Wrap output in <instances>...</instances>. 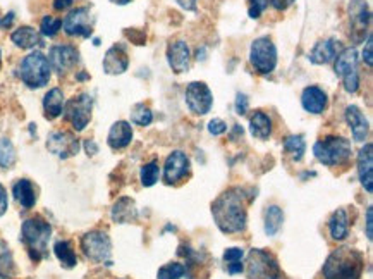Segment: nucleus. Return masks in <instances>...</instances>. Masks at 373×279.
Masks as SVG:
<instances>
[{
  "label": "nucleus",
  "mask_w": 373,
  "mask_h": 279,
  "mask_svg": "<svg viewBox=\"0 0 373 279\" xmlns=\"http://www.w3.org/2000/svg\"><path fill=\"white\" fill-rule=\"evenodd\" d=\"M211 216L222 233H241L246 228V195L241 188H229L211 204Z\"/></svg>",
  "instance_id": "nucleus-1"
},
{
  "label": "nucleus",
  "mask_w": 373,
  "mask_h": 279,
  "mask_svg": "<svg viewBox=\"0 0 373 279\" xmlns=\"http://www.w3.org/2000/svg\"><path fill=\"white\" fill-rule=\"evenodd\" d=\"M365 269V257L361 252L351 247H341L332 252L325 260V279H359Z\"/></svg>",
  "instance_id": "nucleus-2"
},
{
  "label": "nucleus",
  "mask_w": 373,
  "mask_h": 279,
  "mask_svg": "<svg viewBox=\"0 0 373 279\" xmlns=\"http://www.w3.org/2000/svg\"><path fill=\"white\" fill-rule=\"evenodd\" d=\"M52 228L42 217H31L23 223L21 236L25 241L28 254L33 262H40L43 257H47V247H49Z\"/></svg>",
  "instance_id": "nucleus-3"
},
{
  "label": "nucleus",
  "mask_w": 373,
  "mask_h": 279,
  "mask_svg": "<svg viewBox=\"0 0 373 279\" xmlns=\"http://www.w3.org/2000/svg\"><path fill=\"white\" fill-rule=\"evenodd\" d=\"M313 154L325 166H342L351 159V143L344 136H325L315 143Z\"/></svg>",
  "instance_id": "nucleus-4"
},
{
  "label": "nucleus",
  "mask_w": 373,
  "mask_h": 279,
  "mask_svg": "<svg viewBox=\"0 0 373 279\" xmlns=\"http://www.w3.org/2000/svg\"><path fill=\"white\" fill-rule=\"evenodd\" d=\"M50 71H52V67H50L49 59L40 50L28 53L19 66V76H21L23 83L29 88L45 86L50 80Z\"/></svg>",
  "instance_id": "nucleus-5"
},
{
  "label": "nucleus",
  "mask_w": 373,
  "mask_h": 279,
  "mask_svg": "<svg viewBox=\"0 0 373 279\" xmlns=\"http://www.w3.org/2000/svg\"><path fill=\"white\" fill-rule=\"evenodd\" d=\"M246 276L248 279H284L277 258L261 248H253L248 254Z\"/></svg>",
  "instance_id": "nucleus-6"
},
{
  "label": "nucleus",
  "mask_w": 373,
  "mask_h": 279,
  "mask_svg": "<svg viewBox=\"0 0 373 279\" xmlns=\"http://www.w3.org/2000/svg\"><path fill=\"white\" fill-rule=\"evenodd\" d=\"M335 75L342 80V85L348 93H356L359 88V73H358V52L356 49H344L337 53L334 64Z\"/></svg>",
  "instance_id": "nucleus-7"
},
{
  "label": "nucleus",
  "mask_w": 373,
  "mask_h": 279,
  "mask_svg": "<svg viewBox=\"0 0 373 279\" xmlns=\"http://www.w3.org/2000/svg\"><path fill=\"white\" fill-rule=\"evenodd\" d=\"M251 66L260 75H270L277 66V49L268 36H261L251 43L250 50Z\"/></svg>",
  "instance_id": "nucleus-8"
},
{
  "label": "nucleus",
  "mask_w": 373,
  "mask_h": 279,
  "mask_svg": "<svg viewBox=\"0 0 373 279\" xmlns=\"http://www.w3.org/2000/svg\"><path fill=\"white\" fill-rule=\"evenodd\" d=\"M83 254L92 262H107L110 264V255H112V243H110L109 234L103 231H90L81 238Z\"/></svg>",
  "instance_id": "nucleus-9"
},
{
  "label": "nucleus",
  "mask_w": 373,
  "mask_h": 279,
  "mask_svg": "<svg viewBox=\"0 0 373 279\" xmlns=\"http://www.w3.org/2000/svg\"><path fill=\"white\" fill-rule=\"evenodd\" d=\"M92 109H93V99L88 93H81V95L74 97L64 106V116L73 124L76 131H83L88 126L90 119H92Z\"/></svg>",
  "instance_id": "nucleus-10"
},
{
  "label": "nucleus",
  "mask_w": 373,
  "mask_h": 279,
  "mask_svg": "<svg viewBox=\"0 0 373 279\" xmlns=\"http://www.w3.org/2000/svg\"><path fill=\"white\" fill-rule=\"evenodd\" d=\"M95 26V18L88 8H78L70 11L62 21L64 32L69 36H83L90 38Z\"/></svg>",
  "instance_id": "nucleus-11"
},
{
  "label": "nucleus",
  "mask_w": 373,
  "mask_h": 279,
  "mask_svg": "<svg viewBox=\"0 0 373 279\" xmlns=\"http://www.w3.org/2000/svg\"><path fill=\"white\" fill-rule=\"evenodd\" d=\"M186 104L196 116H205L214 106V95L203 82H193L186 88Z\"/></svg>",
  "instance_id": "nucleus-12"
},
{
  "label": "nucleus",
  "mask_w": 373,
  "mask_h": 279,
  "mask_svg": "<svg viewBox=\"0 0 373 279\" xmlns=\"http://www.w3.org/2000/svg\"><path fill=\"white\" fill-rule=\"evenodd\" d=\"M49 62L57 75L64 76L73 71L74 66L79 62V52L73 45H55L50 49Z\"/></svg>",
  "instance_id": "nucleus-13"
},
{
  "label": "nucleus",
  "mask_w": 373,
  "mask_h": 279,
  "mask_svg": "<svg viewBox=\"0 0 373 279\" xmlns=\"http://www.w3.org/2000/svg\"><path fill=\"white\" fill-rule=\"evenodd\" d=\"M47 149L59 159H69L79 152V140L67 131H53L47 140Z\"/></svg>",
  "instance_id": "nucleus-14"
},
{
  "label": "nucleus",
  "mask_w": 373,
  "mask_h": 279,
  "mask_svg": "<svg viewBox=\"0 0 373 279\" xmlns=\"http://www.w3.org/2000/svg\"><path fill=\"white\" fill-rule=\"evenodd\" d=\"M190 171L191 162L188 156L181 150H176L167 157L166 166H164V180H166L167 184H176L183 181L190 174Z\"/></svg>",
  "instance_id": "nucleus-15"
},
{
  "label": "nucleus",
  "mask_w": 373,
  "mask_h": 279,
  "mask_svg": "<svg viewBox=\"0 0 373 279\" xmlns=\"http://www.w3.org/2000/svg\"><path fill=\"white\" fill-rule=\"evenodd\" d=\"M349 12V23H351L352 38L361 40L365 36L366 28L372 19V12H370L366 0H351V4L348 8Z\"/></svg>",
  "instance_id": "nucleus-16"
},
{
  "label": "nucleus",
  "mask_w": 373,
  "mask_h": 279,
  "mask_svg": "<svg viewBox=\"0 0 373 279\" xmlns=\"http://www.w3.org/2000/svg\"><path fill=\"white\" fill-rule=\"evenodd\" d=\"M127 66H129V57L124 45H114L107 50L103 57V71L107 75H123L124 71H127Z\"/></svg>",
  "instance_id": "nucleus-17"
},
{
  "label": "nucleus",
  "mask_w": 373,
  "mask_h": 279,
  "mask_svg": "<svg viewBox=\"0 0 373 279\" xmlns=\"http://www.w3.org/2000/svg\"><path fill=\"white\" fill-rule=\"evenodd\" d=\"M190 59L191 52L190 47H188L186 42L183 40H177V42H172L167 49V60H169V66L172 67L174 73H184L190 67Z\"/></svg>",
  "instance_id": "nucleus-18"
},
{
  "label": "nucleus",
  "mask_w": 373,
  "mask_h": 279,
  "mask_svg": "<svg viewBox=\"0 0 373 279\" xmlns=\"http://www.w3.org/2000/svg\"><path fill=\"white\" fill-rule=\"evenodd\" d=\"M358 176L368 193L373 191V145L366 143L358 154Z\"/></svg>",
  "instance_id": "nucleus-19"
},
{
  "label": "nucleus",
  "mask_w": 373,
  "mask_h": 279,
  "mask_svg": "<svg viewBox=\"0 0 373 279\" xmlns=\"http://www.w3.org/2000/svg\"><path fill=\"white\" fill-rule=\"evenodd\" d=\"M346 123L349 124L351 128L352 138H355V142H365L366 136H368V121L366 117L363 116L361 110L358 109L356 106H349L346 107Z\"/></svg>",
  "instance_id": "nucleus-20"
},
{
  "label": "nucleus",
  "mask_w": 373,
  "mask_h": 279,
  "mask_svg": "<svg viewBox=\"0 0 373 279\" xmlns=\"http://www.w3.org/2000/svg\"><path fill=\"white\" fill-rule=\"evenodd\" d=\"M327 93L324 92L318 86H308L303 90V95H301V106L307 112L310 114H322L327 109Z\"/></svg>",
  "instance_id": "nucleus-21"
},
{
  "label": "nucleus",
  "mask_w": 373,
  "mask_h": 279,
  "mask_svg": "<svg viewBox=\"0 0 373 279\" xmlns=\"http://www.w3.org/2000/svg\"><path fill=\"white\" fill-rule=\"evenodd\" d=\"M133 140V128L126 121H117L112 124L109 131V136H107V143H109L110 149L114 150H123Z\"/></svg>",
  "instance_id": "nucleus-22"
},
{
  "label": "nucleus",
  "mask_w": 373,
  "mask_h": 279,
  "mask_svg": "<svg viewBox=\"0 0 373 279\" xmlns=\"http://www.w3.org/2000/svg\"><path fill=\"white\" fill-rule=\"evenodd\" d=\"M337 53H339V42H335L334 38H329V40H322V42H318L317 45L311 49L308 59H310L313 64H318V66H320V64H329L332 62V60H335Z\"/></svg>",
  "instance_id": "nucleus-23"
},
{
  "label": "nucleus",
  "mask_w": 373,
  "mask_h": 279,
  "mask_svg": "<svg viewBox=\"0 0 373 279\" xmlns=\"http://www.w3.org/2000/svg\"><path fill=\"white\" fill-rule=\"evenodd\" d=\"M11 40L14 42V45H18L19 49L25 50L43 45L42 35H40L35 28H31V26H21V28H18L11 35Z\"/></svg>",
  "instance_id": "nucleus-24"
},
{
  "label": "nucleus",
  "mask_w": 373,
  "mask_h": 279,
  "mask_svg": "<svg viewBox=\"0 0 373 279\" xmlns=\"http://www.w3.org/2000/svg\"><path fill=\"white\" fill-rule=\"evenodd\" d=\"M64 95L59 88H52L43 97V110L47 119H57L64 112Z\"/></svg>",
  "instance_id": "nucleus-25"
},
{
  "label": "nucleus",
  "mask_w": 373,
  "mask_h": 279,
  "mask_svg": "<svg viewBox=\"0 0 373 279\" xmlns=\"http://www.w3.org/2000/svg\"><path fill=\"white\" fill-rule=\"evenodd\" d=\"M250 133L257 140H268L272 134L270 117L265 112H261V110H257L250 119Z\"/></svg>",
  "instance_id": "nucleus-26"
},
{
  "label": "nucleus",
  "mask_w": 373,
  "mask_h": 279,
  "mask_svg": "<svg viewBox=\"0 0 373 279\" xmlns=\"http://www.w3.org/2000/svg\"><path fill=\"white\" fill-rule=\"evenodd\" d=\"M12 193H14L16 200H18L25 208L35 207L36 193L35 186H33L29 180H19L18 183L12 186Z\"/></svg>",
  "instance_id": "nucleus-27"
},
{
  "label": "nucleus",
  "mask_w": 373,
  "mask_h": 279,
  "mask_svg": "<svg viewBox=\"0 0 373 279\" xmlns=\"http://www.w3.org/2000/svg\"><path fill=\"white\" fill-rule=\"evenodd\" d=\"M112 219L116 223H131L136 219V205L131 198H120L112 208Z\"/></svg>",
  "instance_id": "nucleus-28"
},
{
  "label": "nucleus",
  "mask_w": 373,
  "mask_h": 279,
  "mask_svg": "<svg viewBox=\"0 0 373 279\" xmlns=\"http://www.w3.org/2000/svg\"><path fill=\"white\" fill-rule=\"evenodd\" d=\"M329 231H331V236L334 240H344L349 233L348 226V214H346L344 208H339L337 213H334V216L329 221Z\"/></svg>",
  "instance_id": "nucleus-29"
},
{
  "label": "nucleus",
  "mask_w": 373,
  "mask_h": 279,
  "mask_svg": "<svg viewBox=\"0 0 373 279\" xmlns=\"http://www.w3.org/2000/svg\"><path fill=\"white\" fill-rule=\"evenodd\" d=\"M282 223H284L282 208L277 205H270L265 210V233H267V236H275L282 228Z\"/></svg>",
  "instance_id": "nucleus-30"
},
{
  "label": "nucleus",
  "mask_w": 373,
  "mask_h": 279,
  "mask_svg": "<svg viewBox=\"0 0 373 279\" xmlns=\"http://www.w3.org/2000/svg\"><path fill=\"white\" fill-rule=\"evenodd\" d=\"M53 252H55V257L59 258L60 264L64 265L66 269L74 267V265L78 264V258H76V254L73 250V245L69 241H57L53 245Z\"/></svg>",
  "instance_id": "nucleus-31"
},
{
  "label": "nucleus",
  "mask_w": 373,
  "mask_h": 279,
  "mask_svg": "<svg viewBox=\"0 0 373 279\" xmlns=\"http://www.w3.org/2000/svg\"><path fill=\"white\" fill-rule=\"evenodd\" d=\"M284 149H285V152L291 154L292 159H294L296 162H300L305 156V150H307V143H305V140L301 134H292V136L285 138Z\"/></svg>",
  "instance_id": "nucleus-32"
},
{
  "label": "nucleus",
  "mask_w": 373,
  "mask_h": 279,
  "mask_svg": "<svg viewBox=\"0 0 373 279\" xmlns=\"http://www.w3.org/2000/svg\"><path fill=\"white\" fill-rule=\"evenodd\" d=\"M16 162V149L11 143V140L8 138H2L0 140V167L2 169H9V167L14 166Z\"/></svg>",
  "instance_id": "nucleus-33"
},
{
  "label": "nucleus",
  "mask_w": 373,
  "mask_h": 279,
  "mask_svg": "<svg viewBox=\"0 0 373 279\" xmlns=\"http://www.w3.org/2000/svg\"><path fill=\"white\" fill-rule=\"evenodd\" d=\"M131 121L138 126H148V124H152L153 114L150 107H146L144 104H136L131 110Z\"/></svg>",
  "instance_id": "nucleus-34"
},
{
  "label": "nucleus",
  "mask_w": 373,
  "mask_h": 279,
  "mask_svg": "<svg viewBox=\"0 0 373 279\" xmlns=\"http://www.w3.org/2000/svg\"><path fill=\"white\" fill-rule=\"evenodd\" d=\"M160 176V167L159 162L157 160H152V162L144 164L143 167H141V183H143V186H153V184L159 181Z\"/></svg>",
  "instance_id": "nucleus-35"
},
{
  "label": "nucleus",
  "mask_w": 373,
  "mask_h": 279,
  "mask_svg": "<svg viewBox=\"0 0 373 279\" xmlns=\"http://www.w3.org/2000/svg\"><path fill=\"white\" fill-rule=\"evenodd\" d=\"M186 274V267L177 262H170V264L162 265L157 272V279H181Z\"/></svg>",
  "instance_id": "nucleus-36"
},
{
  "label": "nucleus",
  "mask_w": 373,
  "mask_h": 279,
  "mask_svg": "<svg viewBox=\"0 0 373 279\" xmlns=\"http://www.w3.org/2000/svg\"><path fill=\"white\" fill-rule=\"evenodd\" d=\"M60 28H62V21L59 18H53V16H45L40 23V32L45 36H55Z\"/></svg>",
  "instance_id": "nucleus-37"
},
{
  "label": "nucleus",
  "mask_w": 373,
  "mask_h": 279,
  "mask_svg": "<svg viewBox=\"0 0 373 279\" xmlns=\"http://www.w3.org/2000/svg\"><path fill=\"white\" fill-rule=\"evenodd\" d=\"M11 269H12L11 254H9V250L4 247V245L0 243V278L4 279L5 276L11 272Z\"/></svg>",
  "instance_id": "nucleus-38"
},
{
  "label": "nucleus",
  "mask_w": 373,
  "mask_h": 279,
  "mask_svg": "<svg viewBox=\"0 0 373 279\" xmlns=\"http://www.w3.org/2000/svg\"><path fill=\"white\" fill-rule=\"evenodd\" d=\"M248 12H250V18L258 19L261 16V12L267 9L268 0H248Z\"/></svg>",
  "instance_id": "nucleus-39"
},
{
  "label": "nucleus",
  "mask_w": 373,
  "mask_h": 279,
  "mask_svg": "<svg viewBox=\"0 0 373 279\" xmlns=\"http://www.w3.org/2000/svg\"><path fill=\"white\" fill-rule=\"evenodd\" d=\"M208 131H210V134H214V136H218V134L226 133L227 124L222 119H211L210 123H208Z\"/></svg>",
  "instance_id": "nucleus-40"
},
{
  "label": "nucleus",
  "mask_w": 373,
  "mask_h": 279,
  "mask_svg": "<svg viewBox=\"0 0 373 279\" xmlns=\"http://www.w3.org/2000/svg\"><path fill=\"white\" fill-rule=\"evenodd\" d=\"M243 250L241 248H227L226 252H224V260L227 262V264H233V262H241L243 260Z\"/></svg>",
  "instance_id": "nucleus-41"
},
{
  "label": "nucleus",
  "mask_w": 373,
  "mask_h": 279,
  "mask_svg": "<svg viewBox=\"0 0 373 279\" xmlns=\"http://www.w3.org/2000/svg\"><path fill=\"white\" fill-rule=\"evenodd\" d=\"M372 35H368V40H366V45L363 49V60L366 62V66L372 67L373 64V53H372Z\"/></svg>",
  "instance_id": "nucleus-42"
},
{
  "label": "nucleus",
  "mask_w": 373,
  "mask_h": 279,
  "mask_svg": "<svg viewBox=\"0 0 373 279\" xmlns=\"http://www.w3.org/2000/svg\"><path fill=\"white\" fill-rule=\"evenodd\" d=\"M366 238L372 241L373 238V208L368 207L366 210Z\"/></svg>",
  "instance_id": "nucleus-43"
},
{
  "label": "nucleus",
  "mask_w": 373,
  "mask_h": 279,
  "mask_svg": "<svg viewBox=\"0 0 373 279\" xmlns=\"http://www.w3.org/2000/svg\"><path fill=\"white\" fill-rule=\"evenodd\" d=\"M296 0H270L272 8L277 9V11H285L287 8H291Z\"/></svg>",
  "instance_id": "nucleus-44"
},
{
  "label": "nucleus",
  "mask_w": 373,
  "mask_h": 279,
  "mask_svg": "<svg viewBox=\"0 0 373 279\" xmlns=\"http://www.w3.org/2000/svg\"><path fill=\"white\" fill-rule=\"evenodd\" d=\"M8 205H9L8 193H5V188L0 184V216H4L5 210H8Z\"/></svg>",
  "instance_id": "nucleus-45"
},
{
  "label": "nucleus",
  "mask_w": 373,
  "mask_h": 279,
  "mask_svg": "<svg viewBox=\"0 0 373 279\" xmlns=\"http://www.w3.org/2000/svg\"><path fill=\"white\" fill-rule=\"evenodd\" d=\"M236 109H237V114H241V116H243V114H246V110H248V99L243 95V93H240V95H237Z\"/></svg>",
  "instance_id": "nucleus-46"
},
{
  "label": "nucleus",
  "mask_w": 373,
  "mask_h": 279,
  "mask_svg": "<svg viewBox=\"0 0 373 279\" xmlns=\"http://www.w3.org/2000/svg\"><path fill=\"white\" fill-rule=\"evenodd\" d=\"M177 5H181L186 11H194L196 9V0H174Z\"/></svg>",
  "instance_id": "nucleus-47"
},
{
  "label": "nucleus",
  "mask_w": 373,
  "mask_h": 279,
  "mask_svg": "<svg viewBox=\"0 0 373 279\" xmlns=\"http://www.w3.org/2000/svg\"><path fill=\"white\" fill-rule=\"evenodd\" d=\"M73 5V0H53V9L55 11H64V9L70 8Z\"/></svg>",
  "instance_id": "nucleus-48"
},
{
  "label": "nucleus",
  "mask_w": 373,
  "mask_h": 279,
  "mask_svg": "<svg viewBox=\"0 0 373 279\" xmlns=\"http://www.w3.org/2000/svg\"><path fill=\"white\" fill-rule=\"evenodd\" d=\"M229 272L231 274H237V272H243V264L241 262H233V264H229Z\"/></svg>",
  "instance_id": "nucleus-49"
},
{
  "label": "nucleus",
  "mask_w": 373,
  "mask_h": 279,
  "mask_svg": "<svg viewBox=\"0 0 373 279\" xmlns=\"http://www.w3.org/2000/svg\"><path fill=\"white\" fill-rule=\"evenodd\" d=\"M85 147L86 150H88V156H93V154H97V150H99V147H97L92 140H88V142L85 143Z\"/></svg>",
  "instance_id": "nucleus-50"
},
{
  "label": "nucleus",
  "mask_w": 373,
  "mask_h": 279,
  "mask_svg": "<svg viewBox=\"0 0 373 279\" xmlns=\"http://www.w3.org/2000/svg\"><path fill=\"white\" fill-rule=\"evenodd\" d=\"M12 19H14V14H12V12H9L8 18H5L4 21H0V28H5V26H11Z\"/></svg>",
  "instance_id": "nucleus-51"
},
{
  "label": "nucleus",
  "mask_w": 373,
  "mask_h": 279,
  "mask_svg": "<svg viewBox=\"0 0 373 279\" xmlns=\"http://www.w3.org/2000/svg\"><path fill=\"white\" fill-rule=\"evenodd\" d=\"M114 4H119V5H126V4H129L131 0H112Z\"/></svg>",
  "instance_id": "nucleus-52"
},
{
  "label": "nucleus",
  "mask_w": 373,
  "mask_h": 279,
  "mask_svg": "<svg viewBox=\"0 0 373 279\" xmlns=\"http://www.w3.org/2000/svg\"><path fill=\"white\" fill-rule=\"evenodd\" d=\"M0 67H2V52H0Z\"/></svg>",
  "instance_id": "nucleus-53"
}]
</instances>
